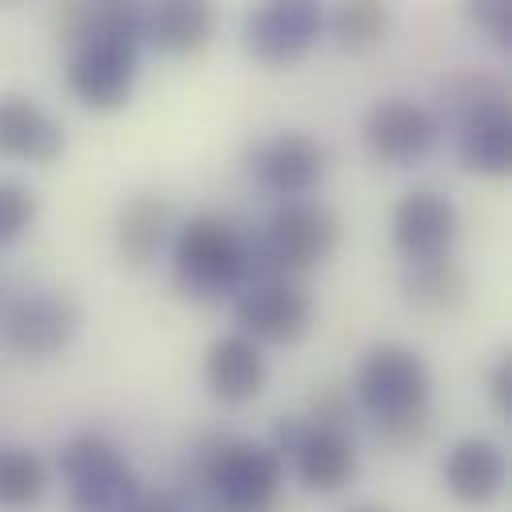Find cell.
I'll return each mask as SVG.
<instances>
[{
  "label": "cell",
  "instance_id": "6da1fadb",
  "mask_svg": "<svg viewBox=\"0 0 512 512\" xmlns=\"http://www.w3.org/2000/svg\"><path fill=\"white\" fill-rule=\"evenodd\" d=\"M356 400L376 420L380 436L396 448L420 444L428 436L432 372L424 356L408 344H372L356 368Z\"/></svg>",
  "mask_w": 512,
  "mask_h": 512
},
{
  "label": "cell",
  "instance_id": "7a4b0ae2",
  "mask_svg": "<svg viewBox=\"0 0 512 512\" xmlns=\"http://www.w3.org/2000/svg\"><path fill=\"white\" fill-rule=\"evenodd\" d=\"M172 284L188 300H220L248 284V236L228 220L200 212L172 236Z\"/></svg>",
  "mask_w": 512,
  "mask_h": 512
},
{
  "label": "cell",
  "instance_id": "3957f363",
  "mask_svg": "<svg viewBox=\"0 0 512 512\" xmlns=\"http://www.w3.org/2000/svg\"><path fill=\"white\" fill-rule=\"evenodd\" d=\"M72 512H132L140 500V480L124 452L100 432H76L56 456Z\"/></svg>",
  "mask_w": 512,
  "mask_h": 512
},
{
  "label": "cell",
  "instance_id": "277c9868",
  "mask_svg": "<svg viewBox=\"0 0 512 512\" xmlns=\"http://www.w3.org/2000/svg\"><path fill=\"white\" fill-rule=\"evenodd\" d=\"M200 480L220 508H276L284 456L264 440L224 436L200 452Z\"/></svg>",
  "mask_w": 512,
  "mask_h": 512
},
{
  "label": "cell",
  "instance_id": "5b68a950",
  "mask_svg": "<svg viewBox=\"0 0 512 512\" xmlns=\"http://www.w3.org/2000/svg\"><path fill=\"white\" fill-rule=\"evenodd\" d=\"M260 248L276 276H300L320 268L340 244V220L332 208L312 200H288L268 216V228L256 232Z\"/></svg>",
  "mask_w": 512,
  "mask_h": 512
},
{
  "label": "cell",
  "instance_id": "8992f818",
  "mask_svg": "<svg viewBox=\"0 0 512 512\" xmlns=\"http://www.w3.org/2000/svg\"><path fill=\"white\" fill-rule=\"evenodd\" d=\"M80 320L84 312L68 292H56V288L24 292L0 312V344L24 360H44L72 344V336L80 332Z\"/></svg>",
  "mask_w": 512,
  "mask_h": 512
},
{
  "label": "cell",
  "instance_id": "52a82bcc",
  "mask_svg": "<svg viewBox=\"0 0 512 512\" xmlns=\"http://www.w3.org/2000/svg\"><path fill=\"white\" fill-rule=\"evenodd\" d=\"M140 72V44L124 36H96L72 48L64 80L68 92L92 112H116L128 104Z\"/></svg>",
  "mask_w": 512,
  "mask_h": 512
},
{
  "label": "cell",
  "instance_id": "ba28073f",
  "mask_svg": "<svg viewBox=\"0 0 512 512\" xmlns=\"http://www.w3.org/2000/svg\"><path fill=\"white\" fill-rule=\"evenodd\" d=\"M232 316L240 324V336H248L252 344H296L308 336L316 308L296 280L276 276L244 284L232 304Z\"/></svg>",
  "mask_w": 512,
  "mask_h": 512
},
{
  "label": "cell",
  "instance_id": "9c48e42d",
  "mask_svg": "<svg viewBox=\"0 0 512 512\" xmlns=\"http://www.w3.org/2000/svg\"><path fill=\"white\" fill-rule=\"evenodd\" d=\"M272 448L292 460L296 476L312 492H340L356 476V444L344 432L312 428L304 416H280Z\"/></svg>",
  "mask_w": 512,
  "mask_h": 512
},
{
  "label": "cell",
  "instance_id": "30bf717a",
  "mask_svg": "<svg viewBox=\"0 0 512 512\" xmlns=\"http://www.w3.org/2000/svg\"><path fill=\"white\" fill-rule=\"evenodd\" d=\"M440 128L444 124L436 120L432 108H424L416 100H404V96H384L364 112L360 136H364V144L376 160H384L392 168H404V164L424 160L436 148Z\"/></svg>",
  "mask_w": 512,
  "mask_h": 512
},
{
  "label": "cell",
  "instance_id": "8fae6325",
  "mask_svg": "<svg viewBox=\"0 0 512 512\" xmlns=\"http://www.w3.org/2000/svg\"><path fill=\"white\" fill-rule=\"evenodd\" d=\"M324 28V12L312 0H272L256 8L244 24V48L260 64H296L304 60Z\"/></svg>",
  "mask_w": 512,
  "mask_h": 512
},
{
  "label": "cell",
  "instance_id": "7c38bea8",
  "mask_svg": "<svg viewBox=\"0 0 512 512\" xmlns=\"http://www.w3.org/2000/svg\"><path fill=\"white\" fill-rule=\"evenodd\" d=\"M248 168L276 196H308L324 180L328 152L316 136H308L300 128H288V132L256 140L248 148Z\"/></svg>",
  "mask_w": 512,
  "mask_h": 512
},
{
  "label": "cell",
  "instance_id": "4fadbf2b",
  "mask_svg": "<svg viewBox=\"0 0 512 512\" xmlns=\"http://www.w3.org/2000/svg\"><path fill=\"white\" fill-rule=\"evenodd\" d=\"M456 232H460L456 204L436 188H412L392 208V244L408 264L448 256Z\"/></svg>",
  "mask_w": 512,
  "mask_h": 512
},
{
  "label": "cell",
  "instance_id": "5bb4252c",
  "mask_svg": "<svg viewBox=\"0 0 512 512\" xmlns=\"http://www.w3.org/2000/svg\"><path fill=\"white\" fill-rule=\"evenodd\" d=\"M64 152V124L32 96L0 92V156L20 164H52Z\"/></svg>",
  "mask_w": 512,
  "mask_h": 512
},
{
  "label": "cell",
  "instance_id": "9a60e30c",
  "mask_svg": "<svg viewBox=\"0 0 512 512\" xmlns=\"http://www.w3.org/2000/svg\"><path fill=\"white\" fill-rule=\"evenodd\" d=\"M440 472H444V488L460 504H488L504 488L508 460H504L496 440H488V436H460L444 452V468Z\"/></svg>",
  "mask_w": 512,
  "mask_h": 512
},
{
  "label": "cell",
  "instance_id": "2e32d148",
  "mask_svg": "<svg viewBox=\"0 0 512 512\" xmlns=\"http://www.w3.org/2000/svg\"><path fill=\"white\" fill-rule=\"evenodd\" d=\"M264 380H268V360H264L260 344H252L240 332L220 336L204 356V384L224 404L256 400L264 392Z\"/></svg>",
  "mask_w": 512,
  "mask_h": 512
},
{
  "label": "cell",
  "instance_id": "e0dca14e",
  "mask_svg": "<svg viewBox=\"0 0 512 512\" xmlns=\"http://www.w3.org/2000/svg\"><path fill=\"white\" fill-rule=\"evenodd\" d=\"M172 228V208L156 192H136L116 216V252L128 268H148L164 248Z\"/></svg>",
  "mask_w": 512,
  "mask_h": 512
},
{
  "label": "cell",
  "instance_id": "ac0fdd59",
  "mask_svg": "<svg viewBox=\"0 0 512 512\" xmlns=\"http://www.w3.org/2000/svg\"><path fill=\"white\" fill-rule=\"evenodd\" d=\"M212 36V8L200 0H168L144 12V40L164 56H192Z\"/></svg>",
  "mask_w": 512,
  "mask_h": 512
},
{
  "label": "cell",
  "instance_id": "d6986e66",
  "mask_svg": "<svg viewBox=\"0 0 512 512\" xmlns=\"http://www.w3.org/2000/svg\"><path fill=\"white\" fill-rule=\"evenodd\" d=\"M456 156L476 176H508L512 168V116L492 108L456 128Z\"/></svg>",
  "mask_w": 512,
  "mask_h": 512
},
{
  "label": "cell",
  "instance_id": "ffe728a7",
  "mask_svg": "<svg viewBox=\"0 0 512 512\" xmlns=\"http://www.w3.org/2000/svg\"><path fill=\"white\" fill-rule=\"evenodd\" d=\"M436 104H440L436 120L440 124L448 120L452 128H460L472 116H484L492 108H508V84L484 68H456L436 84Z\"/></svg>",
  "mask_w": 512,
  "mask_h": 512
},
{
  "label": "cell",
  "instance_id": "44dd1931",
  "mask_svg": "<svg viewBox=\"0 0 512 512\" xmlns=\"http://www.w3.org/2000/svg\"><path fill=\"white\" fill-rule=\"evenodd\" d=\"M404 296L420 312H452L468 296V272L452 256L408 264V272H404Z\"/></svg>",
  "mask_w": 512,
  "mask_h": 512
},
{
  "label": "cell",
  "instance_id": "7402d4cb",
  "mask_svg": "<svg viewBox=\"0 0 512 512\" xmlns=\"http://www.w3.org/2000/svg\"><path fill=\"white\" fill-rule=\"evenodd\" d=\"M48 488V464L20 444L0 448V508L20 512L32 508Z\"/></svg>",
  "mask_w": 512,
  "mask_h": 512
},
{
  "label": "cell",
  "instance_id": "603a6c76",
  "mask_svg": "<svg viewBox=\"0 0 512 512\" xmlns=\"http://www.w3.org/2000/svg\"><path fill=\"white\" fill-rule=\"evenodd\" d=\"M384 28H388V8L376 4V0L340 4V8L332 12V36H336V44L348 48V52L372 48L376 40H384Z\"/></svg>",
  "mask_w": 512,
  "mask_h": 512
},
{
  "label": "cell",
  "instance_id": "cb8c5ba5",
  "mask_svg": "<svg viewBox=\"0 0 512 512\" xmlns=\"http://www.w3.org/2000/svg\"><path fill=\"white\" fill-rule=\"evenodd\" d=\"M36 220V192L20 180H0V248L20 240Z\"/></svg>",
  "mask_w": 512,
  "mask_h": 512
},
{
  "label": "cell",
  "instance_id": "d4e9b609",
  "mask_svg": "<svg viewBox=\"0 0 512 512\" xmlns=\"http://www.w3.org/2000/svg\"><path fill=\"white\" fill-rule=\"evenodd\" d=\"M300 416H304L312 428L352 436V404H348V396H344L340 388H332V384H320V388L308 396V404H304Z\"/></svg>",
  "mask_w": 512,
  "mask_h": 512
},
{
  "label": "cell",
  "instance_id": "484cf974",
  "mask_svg": "<svg viewBox=\"0 0 512 512\" xmlns=\"http://www.w3.org/2000/svg\"><path fill=\"white\" fill-rule=\"evenodd\" d=\"M468 20L496 48H508L512 44V4L508 0H476V4H468Z\"/></svg>",
  "mask_w": 512,
  "mask_h": 512
},
{
  "label": "cell",
  "instance_id": "4316f807",
  "mask_svg": "<svg viewBox=\"0 0 512 512\" xmlns=\"http://www.w3.org/2000/svg\"><path fill=\"white\" fill-rule=\"evenodd\" d=\"M488 400H492V408L500 416L512 412V360L508 356H500L496 368H492V376H488Z\"/></svg>",
  "mask_w": 512,
  "mask_h": 512
},
{
  "label": "cell",
  "instance_id": "83f0119b",
  "mask_svg": "<svg viewBox=\"0 0 512 512\" xmlns=\"http://www.w3.org/2000/svg\"><path fill=\"white\" fill-rule=\"evenodd\" d=\"M132 512H188L176 492H140Z\"/></svg>",
  "mask_w": 512,
  "mask_h": 512
},
{
  "label": "cell",
  "instance_id": "f1b7e54d",
  "mask_svg": "<svg viewBox=\"0 0 512 512\" xmlns=\"http://www.w3.org/2000/svg\"><path fill=\"white\" fill-rule=\"evenodd\" d=\"M220 512H276V508H220Z\"/></svg>",
  "mask_w": 512,
  "mask_h": 512
},
{
  "label": "cell",
  "instance_id": "f546056e",
  "mask_svg": "<svg viewBox=\"0 0 512 512\" xmlns=\"http://www.w3.org/2000/svg\"><path fill=\"white\" fill-rule=\"evenodd\" d=\"M348 512H384V508H372V504H356V508H348Z\"/></svg>",
  "mask_w": 512,
  "mask_h": 512
}]
</instances>
